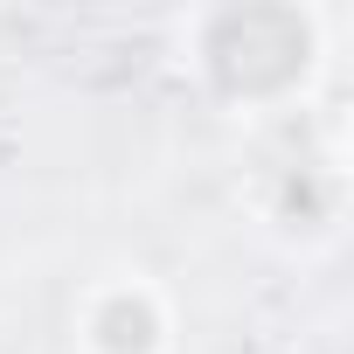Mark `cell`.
I'll return each instance as SVG.
<instances>
[{"label":"cell","mask_w":354,"mask_h":354,"mask_svg":"<svg viewBox=\"0 0 354 354\" xmlns=\"http://www.w3.org/2000/svg\"><path fill=\"white\" fill-rule=\"evenodd\" d=\"M257 209L278 236L292 243H333L340 236V216H347V167H340V146L326 153H292L264 174L257 188Z\"/></svg>","instance_id":"cell-3"},{"label":"cell","mask_w":354,"mask_h":354,"mask_svg":"<svg viewBox=\"0 0 354 354\" xmlns=\"http://www.w3.org/2000/svg\"><path fill=\"white\" fill-rule=\"evenodd\" d=\"M333 63V15L299 0H236L188 15V70L236 118H278L319 91Z\"/></svg>","instance_id":"cell-1"},{"label":"cell","mask_w":354,"mask_h":354,"mask_svg":"<svg viewBox=\"0 0 354 354\" xmlns=\"http://www.w3.org/2000/svg\"><path fill=\"white\" fill-rule=\"evenodd\" d=\"M70 340H77V354H174L181 319H174V299L153 271L111 264V271L84 278V292L70 306Z\"/></svg>","instance_id":"cell-2"}]
</instances>
